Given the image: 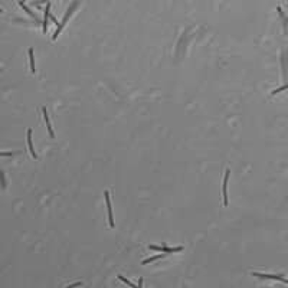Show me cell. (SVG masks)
Returning a JSON list of instances; mask_svg holds the SVG:
<instances>
[{
  "label": "cell",
  "mask_w": 288,
  "mask_h": 288,
  "mask_svg": "<svg viewBox=\"0 0 288 288\" xmlns=\"http://www.w3.org/2000/svg\"><path fill=\"white\" fill-rule=\"evenodd\" d=\"M77 6H78V1H75V3H72V4L69 6V9H68V10H67V14H65V17H64V20H62V22H61V23H59V25H58V29H56L55 35L52 36V39H54V41H55L56 38L59 36V33H61V30H62V29L65 27V25H67V22H68V20H69V17L72 16V13H74V9H75Z\"/></svg>",
  "instance_id": "6da1fadb"
},
{
  "label": "cell",
  "mask_w": 288,
  "mask_h": 288,
  "mask_svg": "<svg viewBox=\"0 0 288 288\" xmlns=\"http://www.w3.org/2000/svg\"><path fill=\"white\" fill-rule=\"evenodd\" d=\"M229 176H231V170L228 169L225 171V179H223V185H222V196H223V205L228 206V182H229Z\"/></svg>",
  "instance_id": "7a4b0ae2"
},
{
  "label": "cell",
  "mask_w": 288,
  "mask_h": 288,
  "mask_svg": "<svg viewBox=\"0 0 288 288\" xmlns=\"http://www.w3.org/2000/svg\"><path fill=\"white\" fill-rule=\"evenodd\" d=\"M104 198H105V205H107V212H108V222H110V226L114 228L115 223H114V215H112V206H111V199H110V193L105 190L104 193Z\"/></svg>",
  "instance_id": "3957f363"
},
{
  "label": "cell",
  "mask_w": 288,
  "mask_h": 288,
  "mask_svg": "<svg viewBox=\"0 0 288 288\" xmlns=\"http://www.w3.org/2000/svg\"><path fill=\"white\" fill-rule=\"evenodd\" d=\"M251 275L252 277H258V278H265V279H277V281L288 284V279L284 278L282 275H272V274H262V272H251Z\"/></svg>",
  "instance_id": "277c9868"
},
{
  "label": "cell",
  "mask_w": 288,
  "mask_h": 288,
  "mask_svg": "<svg viewBox=\"0 0 288 288\" xmlns=\"http://www.w3.org/2000/svg\"><path fill=\"white\" fill-rule=\"evenodd\" d=\"M42 112H43V118H45V122H46V128H48V133L49 135L52 137V138H55V133H54V128H52V125H51V121H49V115H48V111L46 108H42Z\"/></svg>",
  "instance_id": "5b68a950"
},
{
  "label": "cell",
  "mask_w": 288,
  "mask_h": 288,
  "mask_svg": "<svg viewBox=\"0 0 288 288\" xmlns=\"http://www.w3.org/2000/svg\"><path fill=\"white\" fill-rule=\"evenodd\" d=\"M27 145H29V151H30L32 157H33V158H38V154H36V151H35L33 143H32V130H30V128L27 130Z\"/></svg>",
  "instance_id": "8992f818"
},
{
  "label": "cell",
  "mask_w": 288,
  "mask_h": 288,
  "mask_svg": "<svg viewBox=\"0 0 288 288\" xmlns=\"http://www.w3.org/2000/svg\"><path fill=\"white\" fill-rule=\"evenodd\" d=\"M163 246V252L164 254H176V252H182L183 251V246H174V248H170L167 245H161Z\"/></svg>",
  "instance_id": "52a82bcc"
},
{
  "label": "cell",
  "mask_w": 288,
  "mask_h": 288,
  "mask_svg": "<svg viewBox=\"0 0 288 288\" xmlns=\"http://www.w3.org/2000/svg\"><path fill=\"white\" fill-rule=\"evenodd\" d=\"M167 254H158V255H154V256H151V258H147V259H144L141 261V265H147V264H150V262H154L157 259H161V258H164Z\"/></svg>",
  "instance_id": "ba28073f"
},
{
  "label": "cell",
  "mask_w": 288,
  "mask_h": 288,
  "mask_svg": "<svg viewBox=\"0 0 288 288\" xmlns=\"http://www.w3.org/2000/svg\"><path fill=\"white\" fill-rule=\"evenodd\" d=\"M49 12H51V4H46V10H45V17H43V32L48 30V20H49Z\"/></svg>",
  "instance_id": "9c48e42d"
},
{
  "label": "cell",
  "mask_w": 288,
  "mask_h": 288,
  "mask_svg": "<svg viewBox=\"0 0 288 288\" xmlns=\"http://www.w3.org/2000/svg\"><path fill=\"white\" fill-rule=\"evenodd\" d=\"M29 61H30V71H32V74H35L36 72V67H35V55L32 48L29 49Z\"/></svg>",
  "instance_id": "30bf717a"
},
{
  "label": "cell",
  "mask_w": 288,
  "mask_h": 288,
  "mask_svg": "<svg viewBox=\"0 0 288 288\" xmlns=\"http://www.w3.org/2000/svg\"><path fill=\"white\" fill-rule=\"evenodd\" d=\"M20 6H22V9H23V10H25V12H26V13H27V14H29V16H32V17H33V19H36V14H35L33 12H30V9H29V7H26V6H25V3H23V1H20Z\"/></svg>",
  "instance_id": "8fae6325"
},
{
  "label": "cell",
  "mask_w": 288,
  "mask_h": 288,
  "mask_svg": "<svg viewBox=\"0 0 288 288\" xmlns=\"http://www.w3.org/2000/svg\"><path fill=\"white\" fill-rule=\"evenodd\" d=\"M118 279H120V281H122L124 284H127L128 287H133V288H134V284L131 282V281H128V279H127L125 277H122V275H118Z\"/></svg>",
  "instance_id": "7c38bea8"
},
{
  "label": "cell",
  "mask_w": 288,
  "mask_h": 288,
  "mask_svg": "<svg viewBox=\"0 0 288 288\" xmlns=\"http://www.w3.org/2000/svg\"><path fill=\"white\" fill-rule=\"evenodd\" d=\"M285 89H288V84H285V85H282V87H279V88H277V89H274L271 94H272V95H275V94H278V92H282V91H285Z\"/></svg>",
  "instance_id": "4fadbf2b"
},
{
  "label": "cell",
  "mask_w": 288,
  "mask_h": 288,
  "mask_svg": "<svg viewBox=\"0 0 288 288\" xmlns=\"http://www.w3.org/2000/svg\"><path fill=\"white\" fill-rule=\"evenodd\" d=\"M12 154H13L12 151H7V153L6 151H0V157H10Z\"/></svg>",
  "instance_id": "5bb4252c"
},
{
  "label": "cell",
  "mask_w": 288,
  "mask_h": 288,
  "mask_svg": "<svg viewBox=\"0 0 288 288\" xmlns=\"http://www.w3.org/2000/svg\"><path fill=\"white\" fill-rule=\"evenodd\" d=\"M81 285H84L82 282H74V284H69L68 287H81Z\"/></svg>",
  "instance_id": "9a60e30c"
},
{
  "label": "cell",
  "mask_w": 288,
  "mask_h": 288,
  "mask_svg": "<svg viewBox=\"0 0 288 288\" xmlns=\"http://www.w3.org/2000/svg\"><path fill=\"white\" fill-rule=\"evenodd\" d=\"M20 1H23V3H25V0H20Z\"/></svg>",
  "instance_id": "2e32d148"
},
{
  "label": "cell",
  "mask_w": 288,
  "mask_h": 288,
  "mask_svg": "<svg viewBox=\"0 0 288 288\" xmlns=\"http://www.w3.org/2000/svg\"><path fill=\"white\" fill-rule=\"evenodd\" d=\"M1 12H3V10H1V9H0V13H1Z\"/></svg>",
  "instance_id": "e0dca14e"
}]
</instances>
